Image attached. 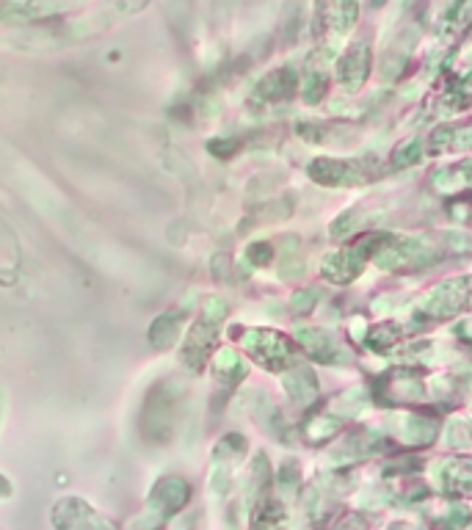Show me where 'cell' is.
I'll list each match as a JSON object with an SVG mask.
<instances>
[{
	"mask_svg": "<svg viewBox=\"0 0 472 530\" xmlns=\"http://www.w3.org/2000/svg\"><path fill=\"white\" fill-rule=\"evenodd\" d=\"M180 395L183 390L174 381H161L158 387H152L144 412H141V434L150 442H158V445L172 442L174 431H177V417H180Z\"/></svg>",
	"mask_w": 472,
	"mask_h": 530,
	"instance_id": "1",
	"label": "cell"
},
{
	"mask_svg": "<svg viewBox=\"0 0 472 530\" xmlns=\"http://www.w3.org/2000/svg\"><path fill=\"white\" fill-rule=\"evenodd\" d=\"M227 315V304L221 299H208L205 307L199 312V321L194 323V329L188 332L183 346V362L185 368L191 370H202L205 362L213 354V348L219 343V329L221 321Z\"/></svg>",
	"mask_w": 472,
	"mask_h": 530,
	"instance_id": "2",
	"label": "cell"
},
{
	"mask_svg": "<svg viewBox=\"0 0 472 530\" xmlns=\"http://www.w3.org/2000/svg\"><path fill=\"white\" fill-rule=\"evenodd\" d=\"M191 500V489L183 478H163L152 489L150 500H147V511L136 519V525H161L169 517H174L180 508L188 506Z\"/></svg>",
	"mask_w": 472,
	"mask_h": 530,
	"instance_id": "3",
	"label": "cell"
},
{
	"mask_svg": "<svg viewBox=\"0 0 472 530\" xmlns=\"http://www.w3.org/2000/svg\"><path fill=\"white\" fill-rule=\"evenodd\" d=\"M86 0H3L0 3V25H31L34 20H50L81 6Z\"/></svg>",
	"mask_w": 472,
	"mask_h": 530,
	"instance_id": "4",
	"label": "cell"
},
{
	"mask_svg": "<svg viewBox=\"0 0 472 530\" xmlns=\"http://www.w3.org/2000/svg\"><path fill=\"white\" fill-rule=\"evenodd\" d=\"M243 346L249 348V354L268 370H279L290 359L288 343L268 329H249L243 335Z\"/></svg>",
	"mask_w": 472,
	"mask_h": 530,
	"instance_id": "5",
	"label": "cell"
},
{
	"mask_svg": "<svg viewBox=\"0 0 472 530\" xmlns=\"http://www.w3.org/2000/svg\"><path fill=\"white\" fill-rule=\"evenodd\" d=\"M53 525L67 530H89V528H111V522L100 517L89 503H83L78 497L61 500L53 511Z\"/></svg>",
	"mask_w": 472,
	"mask_h": 530,
	"instance_id": "6",
	"label": "cell"
},
{
	"mask_svg": "<svg viewBox=\"0 0 472 530\" xmlns=\"http://www.w3.org/2000/svg\"><path fill=\"white\" fill-rule=\"evenodd\" d=\"M185 315L183 312H163L161 318H155V323L150 326V343L158 351H169V348L177 343L180 337V329H183Z\"/></svg>",
	"mask_w": 472,
	"mask_h": 530,
	"instance_id": "7",
	"label": "cell"
},
{
	"mask_svg": "<svg viewBox=\"0 0 472 530\" xmlns=\"http://www.w3.org/2000/svg\"><path fill=\"white\" fill-rule=\"evenodd\" d=\"M290 89H293V75L282 70V72H274V75H268V78L260 83L257 94L265 97V100H282V97H288Z\"/></svg>",
	"mask_w": 472,
	"mask_h": 530,
	"instance_id": "8",
	"label": "cell"
},
{
	"mask_svg": "<svg viewBox=\"0 0 472 530\" xmlns=\"http://www.w3.org/2000/svg\"><path fill=\"white\" fill-rule=\"evenodd\" d=\"M216 373H219V379H241L246 368L241 365V359L238 354H232V351H219L216 354Z\"/></svg>",
	"mask_w": 472,
	"mask_h": 530,
	"instance_id": "9",
	"label": "cell"
},
{
	"mask_svg": "<svg viewBox=\"0 0 472 530\" xmlns=\"http://www.w3.org/2000/svg\"><path fill=\"white\" fill-rule=\"evenodd\" d=\"M249 257H252V260L257 265H263V263H268V257H271V249H268L265 243H260V246H252V249H249Z\"/></svg>",
	"mask_w": 472,
	"mask_h": 530,
	"instance_id": "10",
	"label": "cell"
},
{
	"mask_svg": "<svg viewBox=\"0 0 472 530\" xmlns=\"http://www.w3.org/2000/svg\"><path fill=\"white\" fill-rule=\"evenodd\" d=\"M9 495H12V484L0 475V497H9Z\"/></svg>",
	"mask_w": 472,
	"mask_h": 530,
	"instance_id": "11",
	"label": "cell"
}]
</instances>
